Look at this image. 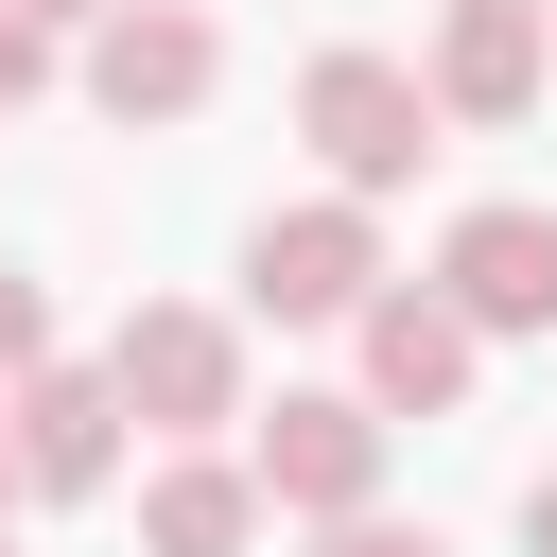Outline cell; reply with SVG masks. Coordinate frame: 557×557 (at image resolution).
Masks as SVG:
<instances>
[{
    "instance_id": "obj_1",
    "label": "cell",
    "mask_w": 557,
    "mask_h": 557,
    "mask_svg": "<svg viewBox=\"0 0 557 557\" xmlns=\"http://www.w3.org/2000/svg\"><path fill=\"white\" fill-rule=\"evenodd\" d=\"M104 383H122V418L174 435V453H209L226 418H261V400H244V331H226L209 296H139L122 348H104Z\"/></svg>"
},
{
    "instance_id": "obj_2",
    "label": "cell",
    "mask_w": 557,
    "mask_h": 557,
    "mask_svg": "<svg viewBox=\"0 0 557 557\" xmlns=\"http://www.w3.org/2000/svg\"><path fill=\"white\" fill-rule=\"evenodd\" d=\"M296 139H313L331 191L366 209V191H400V174L435 157V87H418L400 52H313V70H296Z\"/></svg>"
},
{
    "instance_id": "obj_3",
    "label": "cell",
    "mask_w": 557,
    "mask_h": 557,
    "mask_svg": "<svg viewBox=\"0 0 557 557\" xmlns=\"http://www.w3.org/2000/svg\"><path fill=\"white\" fill-rule=\"evenodd\" d=\"M244 296H261L278 331H366V296H383V226H366L348 191H296V209L244 226Z\"/></svg>"
},
{
    "instance_id": "obj_4",
    "label": "cell",
    "mask_w": 557,
    "mask_h": 557,
    "mask_svg": "<svg viewBox=\"0 0 557 557\" xmlns=\"http://www.w3.org/2000/svg\"><path fill=\"white\" fill-rule=\"evenodd\" d=\"M244 470H261V505H296V522H366V505H383V418H366V383H296L278 418H244Z\"/></svg>"
},
{
    "instance_id": "obj_5",
    "label": "cell",
    "mask_w": 557,
    "mask_h": 557,
    "mask_svg": "<svg viewBox=\"0 0 557 557\" xmlns=\"http://www.w3.org/2000/svg\"><path fill=\"white\" fill-rule=\"evenodd\" d=\"M226 87V35H209V0H122L104 35H87V104L139 139V122H191Z\"/></svg>"
},
{
    "instance_id": "obj_6",
    "label": "cell",
    "mask_w": 557,
    "mask_h": 557,
    "mask_svg": "<svg viewBox=\"0 0 557 557\" xmlns=\"http://www.w3.org/2000/svg\"><path fill=\"white\" fill-rule=\"evenodd\" d=\"M348 348H366V418H383V435H400V418H470V366H487V331H470L435 278H383Z\"/></svg>"
},
{
    "instance_id": "obj_7",
    "label": "cell",
    "mask_w": 557,
    "mask_h": 557,
    "mask_svg": "<svg viewBox=\"0 0 557 557\" xmlns=\"http://www.w3.org/2000/svg\"><path fill=\"white\" fill-rule=\"evenodd\" d=\"M540 70H557V17L540 0H435V52H418L435 122H522Z\"/></svg>"
},
{
    "instance_id": "obj_8",
    "label": "cell",
    "mask_w": 557,
    "mask_h": 557,
    "mask_svg": "<svg viewBox=\"0 0 557 557\" xmlns=\"http://www.w3.org/2000/svg\"><path fill=\"white\" fill-rule=\"evenodd\" d=\"M435 296H453L470 331H557V209H522V191L453 209V244H435Z\"/></svg>"
},
{
    "instance_id": "obj_9",
    "label": "cell",
    "mask_w": 557,
    "mask_h": 557,
    "mask_svg": "<svg viewBox=\"0 0 557 557\" xmlns=\"http://www.w3.org/2000/svg\"><path fill=\"white\" fill-rule=\"evenodd\" d=\"M0 418H17V487L35 505H104L122 487V383L104 366H35Z\"/></svg>"
},
{
    "instance_id": "obj_10",
    "label": "cell",
    "mask_w": 557,
    "mask_h": 557,
    "mask_svg": "<svg viewBox=\"0 0 557 557\" xmlns=\"http://www.w3.org/2000/svg\"><path fill=\"white\" fill-rule=\"evenodd\" d=\"M278 505H261V470L244 453H157L139 470V557H244Z\"/></svg>"
},
{
    "instance_id": "obj_11",
    "label": "cell",
    "mask_w": 557,
    "mask_h": 557,
    "mask_svg": "<svg viewBox=\"0 0 557 557\" xmlns=\"http://www.w3.org/2000/svg\"><path fill=\"white\" fill-rule=\"evenodd\" d=\"M35 366H52V296H35V278H17V261H0V400H17V383H35Z\"/></svg>"
},
{
    "instance_id": "obj_12",
    "label": "cell",
    "mask_w": 557,
    "mask_h": 557,
    "mask_svg": "<svg viewBox=\"0 0 557 557\" xmlns=\"http://www.w3.org/2000/svg\"><path fill=\"white\" fill-rule=\"evenodd\" d=\"M313 557H453V540L400 522V505H366V522H313Z\"/></svg>"
},
{
    "instance_id": "obj_13",
    "label": "cell",
    "mask_w": 557,
    "mask_h": 557,
    "mask_svg": "<svg viewBox=\"0 0 557 557\" xmlns=\"http://www.w3.org/2000/svg\"><path fill=\"white\" fill-rule=\"evenodd\" d=\"M35 87H52V35H17V17H0V122H17Z\"/></svg>"
},
{
    "instance_id": "obj_14",
    "label": "cell",
    "mask_w": 557,
    "mask_h": 557,
    "mask_svg": "<svg viewBox=\"0 0 557 557\" xmlns=\"http://www.w3.org/2000/svg\"><path fill=\"white\" fill-rule=\"evenodd\" d=\"M0 17H17V35H104L122 0H0Z\"/></svg>"
},
{
    "instance_id": "obj_15",
    "label": "cell",
    "mask_w": 557,
    "mask_h": 557,
    "mask_svg": "<svg viewBox=\"0 0 557 557\" xmlns=\"http://www.w3.org/2000/svg\"><path fill=\"white\" fill-rule=\"evenodd\" d=\"M522 557H557V470H540V487H522Z\"/></svg>"
},
{
    "instance_id": "obj_16",
    "label": "cell",
    "mask_w": 557,
    "mask_h": 557,
    "mask_svg": "<svg viewBox=\"0 0 557 557\" xmlns=\"http://www.w3.org/2000/svg\"><path fill=\"white\" fill-rule=\"evenodd\" d=\"M0 505H35V487H17V418H0Z\"/></svg>"
},
{
    "instance_id": "obj_17",
    "label": "cell",
    "mask_w": 557,
    "mask_h": 557,
    "mask_svg": "<svg viewBox=\"0 0 557 557\" xmlns=\"http://www.w3.org/2000/svg\"><path fill=\"white\" fill-rule=\"evenodd\" d=\"M0 557H17V540H0Z\"/></svg>"
},
{
    "instance_id": "obj_18",
    "label": "cell",
    "mask_w": 557,
    "mask_h": 557,
    "mask_svg": "<svg viewBox=\"0 0 557 557\" xmlns=\"http://www.w3.org/2000/svg\"><path fill=\"white\" fill-rule=\"evenodd\" d=\"M540 17H557V0H540Z\"/></svg>"
}]
</instances>
